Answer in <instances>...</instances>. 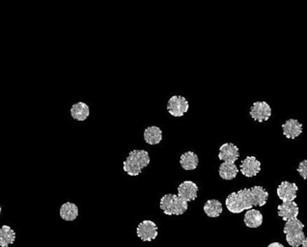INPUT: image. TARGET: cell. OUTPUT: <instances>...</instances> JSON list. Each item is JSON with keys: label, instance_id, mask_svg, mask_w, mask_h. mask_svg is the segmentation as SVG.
I'll use <instances>...</instances> for the list:
<instances>
[{"label": "cell", "instance_id": "5", "mask_svg": "<svg viewBox=\"0 0 307 247\" xmlns=\"http://www.w3.org/2000/svg\"><path fill=\"white\" fill-rule=\"evenodd\" d=\"M189 101L182 96H172L167 104V110L170 115L182 117L189 111Z\"/></svg>", "mask_w": 307, "mask_h": 247}, {"label": "cell", "instance_id": "7", "mask_svg": "<svg viewBox=\"0 0 307 247\" xmlns=\"http://www.w3.org/2000/svg\"><path fill=\"white\" fill-rule=\"evenodd\" d=\"M138 238L143 241H152L158 237V227L151 220H144L136 228Z\"/></svg>", "mask_w": 307, "mask_h": 247}, {"label": "cell", "instance_id": "18", "mask_svg": "<svg viewBox=\"0 0 307 247\" xmlns=\"http://www.w3.org/2000/svg\"><path fill=\"white\" fill-rule=\"evenodd\" d=\"M243 221L249 228H258L263 223V215L258 210L251 209L244 214Z\"/></svg>", "mask_w": 307, "mask_h": 247}, {"label": "cell", "instance_id": "13", "mask_svg": "<svg viewBox=\"0 0 307 247\" xmlns=\"http://www.w3.org/2000/svg\"><path fill=\"white\" fill-rule=\"evenodd\" d=\"M283 134L289 138L295 139L302 132V125L296 119H289L282 125Z\"/></svg>", "mask_w": 307, "mask_h": 247}, {"label": "cell", "instance_id": "2", "mask_svg": "<svg viewBox=\"0 0 307 247\" xmlns=\"http://www.w3.org/2000/svg\"><path fill=\"white\" fill-rule=\"evenodd\" d=\"M150 156L145 150H133L123 163V170L132 177L138 176L150 164Z\"/></svg>", "mask_w": 307, "mask_h": 247}, {"label": "cell", "instance_id": "20", "mask_svg": "<svg viewBox=\"0 0 307 247\" xmlns=\"http://www.w3.org/2000/svg\"><path fill=\"white\" fill-rule=\"evenodd\" d=\"M16 240V232L9 225H3L0 228V247H8Z\"/></svg>", "mask_w": 307, "mask_h": 247}, {"label": "cell", "instance_id": "24", "mask_svg": "<svg viewBox=\"0 0 307 247\" xmlns=\"http://www.w3.org/2000/svg\"><path fill=\"white\" fill-rule=\"evenodd\" d=\"M302 247H307V238H305V239L303 240V242H302Z\"/></svg>", "mask_w": 307, "mask_h": 247}, {"label": "cell", "instance_id": "10", "mask_svg": "<svg viewBox=\"0 0 307 247\" xmlns=\"http://www.w3.org/2000/svg\"><path fill=\"white\" fill-rule=\"evenodd\" d=\"M240 157L239 148L232 143H225L219 148L218 158L223 162L235 163Z\"/></svg>", "mask_w": 307, "mask_h": 247}, {"label": "cell", "instance_id": "9", "mask_svg": "<svg viewBox=\"0 0 307 247\" xmlns=\"http://www.w3.org/2000/svg\"><path fill=\"white\" fill-rule=\"evenodd\" d=\"M198 187L192 181H185L178 187V196L186 202L194 201L197 198Z\"/></svg>", "mask_w": 307, "mask_h": 247}, {"label": "cell", "instance_id": "8", "mask_svg": "<svg viewBox=\"0 0 307 247\" xmlns=\"http://www.w3.org/2000/svg\"><path fill=\"white\" fill-rule=\"evenodd\" d=\"M299 188L296 183L284 181L277 188V196L283 202H293L297 198V192Z\"/></svg>", "mask_w": 307, "mask_h": 247}, {"label": "cell", "instance_id": "19", "mask_svg": "<svg viewBox=\"0 0 307 247\" xmlns=\"http://www.w3.org/2000/svg\"><path fill=\"white\" fill-rule=\"evenodd\" d=\"M218 173L220 178L226 181H231L237 177L239 173V168L235 163H230V162H222L219 166Z\"/></svg>", "mask_w": 307, "mask_h": 247}, {"label": "cell", "instance_id": "15", "mask_svg": "<svg viewBox=\"0 0 307 247\" xmlns=\"http://www.w3.org/2000/svg\"><path fill=\"white\" fill-rule=\"evenodd\" d=\"M60 216L65 221H74L78 216V208L72 202L64 203L60 208Z\"/></svg>", "mask_w": 307, "mask_h": 247}, {"label": "cell", "instance_id": "3", "mask_svg": "<svg viewBox=\"0 0 307 247\" xmlns=\"http://www.w3.org/2000/svg\"><path fill=\"white\" fill-rule=\"evenodd\" d=\"M160 209L167 215H181L188 211L189 204L176 194H166L160 199Z\"/></svg>", "mask_w": 307, "mask_h": 247}, {"label": "cell", "instance_id": "21", "mask_svg": "<svg viewBox=\"0 0 307 247\" xmlns=\"http://www.w3.org/2000/svg\"><path fill=\"white\" fill-rule=\"evenodd\" d=\"M222 204L216 199L208 200L204 205V212L209 217H218L222 214Z\"/></svg>", "mask_w": 307, "mask_h": 247}, {"label": "cell", "instance_id": "12", "mask_svg": "<svg viewBox=\"0 0 307 247\" xmlns=\"http://www.w3.org/2000/svg\"><path fill=\"white\" fill-rule=\"evenodd\" d=\"M277 210H278V215L285 221L298 218L299 213V207L294 201L283 202L281 205L277 207Z\"/></svg>", "mask_w": 307, "mask_h": 247}, {"label": "cell", "instance_id": "6", "mask_svg": "<svg viewBox=\"0 0 307 247\" xmlns=\"http://www.w3.org/2000/svg\"><path fill=\"white\" fill-rule=\"evenodd\" d=\"M249 114L254 121L262 123L271 118L272 108L266 101H255L251 107Z\"/></svg>", "mask_w": 307, "mask_h": 247}, {"label": "cell", "instance_id": "11", "mask_svg": "<svg viewBox=\"0 0 307 247\" xmlns=\"http://www.w3.org/2000/svg\"><path fill=\"white\" fill-rule=\"evenodd\" d=\"M240 168L243 176L251 178L261 171V162L255 157H247L241 161Z\"/></svg>", "mask_w": 307, "mask_h": 247}, {"label": "cell", "instance_id": "22", "mask_svg": "<svg viewBox=\"0 0 307 247\" xmlns=\"http://www.w3.org/2000/svg\"><path fill=\"white\" fill-rule=\"evenodd\" d=\"M298 172H299V175H300L304 180H307V159L302 160V161L299 163V167H298Z\"/></svg>", "mask_w": 307, "mask_h": 247}, {"label": "cell", "instance_id": "16", "mask_svg": "<svg viewBox=\"0 0 307 247\" xmlns=\"http://www.w3.org/2000/svg\"><path fill=\"white\" fill-rule=\"evenodd\" d=\"M199 163L198 156L193 152H187L180 157V164L187 171L194 170Z\"/></svg>", "mask_w": 307, "mask_h": 247}, {"label": "cell", "instance_id": "17", "mask_svg": "<svg viewBox=\"0 0 307 247\" xmlns=\"http://www.w3.org/2000/svg\"><path fill=\"white\" fill-rule=\"evenodd\" d=\"M144 140L149 145H158L162 140L161 130L156 126L148 127L144 131Z\"/></svg>", "mask_w": 307, "mask_h": 247}, {"label": "cell", "instance_id": "4", "mask_svg": "<svg viewBox=\"0 0 307 247\" xmlns=\"http://www.w3.org/2000/svg\"><path fill=\"white\" fill-rule=\"evenodd\" d=\"M304 225L298 218H294L286 221L284 227V234L286 235V240L288 244L293 247H299L303 240L305 239V236L303 233Z\"/></svg>", "mask_w": 307, "mask_h": 247}, {"label": "cell", "instance_id": "25", "mask_svg": "<svg viewBox=\"0 0 307 247\" xmlns=\"http://www.w3.org/2000/svg\"><path fill=\"white\" fill-rule=\"evenodd\" d=\"M1 212H2V208L0 206V214H1Z\"/></svg>", "mask_w": 307, "mask_h": 247}, {"label": "cell", "instance_id": "14", "mask_svg": "<svg viewBox=\"0 0 307 247\" xmlns=\"http://www.w3.org/2000/svg\"><path fill=\"white\" fill-rule=\"evenodd\" d=\"M71 115L76 121L83 122L90 115V108L83 101L76 102L71 107Z\"/></svg>", "mask_w": 307, "mask_h": 247}, {"label": "cell", "instance_id": "23", "mask_svg": "<svg viewBox=\"0 0 307 247\" xmlns=\"http://www.w3.org/2000/svg\"><path fill=\"white\" fill-rule=\"evenodd\" d=\"M268 247H284V245L281 244V243H279V242H273V243H271Z\"/></svg>", "mask_w": 307, "mask_h": 247}, {"label": "cell", "instance_id": "1", "mask_svg": "<svg viewBox=\"0 0 307 247\" xmlns=\"http://www.w3.org/2000/svg\"><path fill=\"white\" fill-rule=\"evenodd\" d=\"M268 199L269 192L263 187L256 186L233 192L226 198L225 205L230 213L241 214L243 211L251 210L253 207L265 206Z\"/></svg>", "mask_w": 307, "mask_h": 247}]
</instances>
